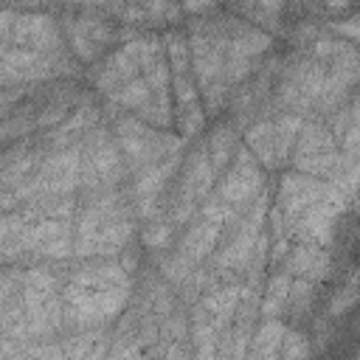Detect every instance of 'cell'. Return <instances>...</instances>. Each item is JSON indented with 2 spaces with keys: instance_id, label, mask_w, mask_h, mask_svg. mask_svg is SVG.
<instances>
[{
  "instance_id": "6",
  "label": "cell",
  "mask_w": 360,
  "mask_h": 360,
  "mask_svg": "<svg viewBox=\"0 0 360 360\" xmlns=\"http://www.w3.org/2000/svg\"><path fill=\"white\" fill-rule=\"evenodd\" d=\"M129 177L124 158L112 141L110 127L101 121L84 138L79 141V188H107V186H124Z\"/></svg>"
},
{
  "instance_id": "16",
  "label": "cell",
  "mask_w": 360,
  "mask_h": 360,
  "mask_svg": "<svg viewBox=\"0 0 360 360\" xmlns=\"http://www.w3.org/2000/svg\"><path fill=\"white\" fill-rule=\"evenodd\" d=\"M202 146H205V155L211 160V169L214 174L219 177L225 172V166L231 163V158L236 155V149L242 146V132L236 129V124L231 118H222L217 115V124L208 129V135L202 138Z\"/></svg>"
},
{
  "instance_id": "7",
  "label": "cell",
  "mask_w": 360,
  "mask_h": 360,
  "mask_svg": "<svg viewBox=\"0 0 360 360\" xmlns=\"http://www.w3.org/2000/svg\"><path fill=\"white\" fill-rule=\"evenodd\" d=\"M8 42H14L20 48H28V51H39V53L56 56V59H73L68 45H65V37H62L59 17H53L45 8H17Z\"/></svg>"
},
{
  "instance_id": "12",
  "label": "cell",
  "mask_w": 360,
  "mask_h": 360,
  "mask_svg": "<svg viewBox=\"0 0 360 360\" xmlns=\"http://www.w3.org/2000/svg\"><path fill=\"white\" fill-rule=\"evenodd\" d=\"M135 37L118 42L110 53H104L96 65L87 68V82H90V87L98 96H110L124 82H129V79H135L141 73V65H138V39Z\"/></svg>"
},
{
  "instance_id": "9",
  "label": "cell",
  "mask_w": 360,
  "mask_h": 360,
  "mask_svg": "<svg viewBox=\"0 0 360 360\" xmlns=\"http://www.w3.org/2000/svg\"><path fill=\"white\" fill-rule=\"evenodd\" d=\"M338 188L329 183V180H321V177H312V174H304V172H295V169H284L281 177H278V186H276V197H273V205L276 211L281 214V222L287 228V233L292 236V228H295V219L304 208H309L315 200L321 197H329L335 194ZM343 194V191H340Z\"/></svg>"
},
{
  "instance_id": "15",
  "label": "cell",
  "mask_w": 360,
  "mask_h": 360,
  "mask_svg": "<svg viewBox=\"0 0 360 360\" xmlns=\"http://www.w3.org/2000/svg\"><path fill=\"white\" fill-rule=\"evenodd\" d=\"M188 228L177 236V245H174V253L183 259V262H188L191 267H200L202 262H208V256L214 253V248H217V242H219V225H214V222H208V219H202V217H197L194 222L188 219L186 222Z\"/></svg>"
},
{
  "instance_id": "2",
  "label": "cell",
  "mask_w": 360,
  "mask_h": 360,
  "mask_svg": "<svg viewBox=\"0 0 360 360\" xmlns=\"http://www.w3.org/2000/svg\"><path fill=\"white\" fill-rule=\"evenodd\" d=\"M166 59H169V82H172V118L174 132L183 141H194L205 129V110L200 101V90L194 82L191 59H188V42L183 28H169L163 34Z\"/></svg>"
},
{
  "instance_id": "5",
  "label": "cell",
  "mask_w": 360,
  "mask_h": 360,
  "mask_svg": "<svg viewBox=\"0 0 360 360\" xmlns=\"http://www.w3.org/2000/svg\"><path fill=\"white\" fill-rule=\"evenodd\" d=\"M304 118L292 112H270L256 118L242 129L245 149L262 163L264 172H278L290 166V152Z\"/></svg>"
},
{
  "instance_id": "20",
  "label": "cell",
  "mask_w": 360,
  "mask_h": 360,
  "mask_svg": "<svg viewBox=\"0 0 360 360\" xmlns=\"http://www.w3.org/2000/svg\"><path fill=\"white\" fill-rule=\"evenodd\" d=\"M211 3H217V6H222V3H225V6H231L233 0H211Z\"/></svg>"
},
{
  "instance_id": "10",
  "label": "cell",
  "mask_w": 360,
  "mask_h": 360,
  "mask_svg": "<svg viewBox=\"0 0 360 360\" xmlns=\"http://www.w3.org/2000/svg\"><path fill=\"white\" fill-rule=\"evenodd\" d=\"M70 256H73V219H37L25 225L20 236V262L22 259L65 262Z\"/></svg>"
},
{
  "instance_id": "17",
  "label": "cell",
  "mask_w": 360,
  "mask_h": 360,
  "mask_svg": "<svg viewBox=\"0 0 360 360\" xmlns=\"http://www.w3.org/2000/svg\"><path fill=\"white\" fill-rule=\"evenodd\" d=\"M231 11L239 14L242 20L259 25L270 37L281 31L284 14H287V0H233Z\"/></svg>"
},
{
  "instance_id": "4",
  "label": "cell",
  "mask_w": 360,
  "mask_h": 360,
  "mask_svg": "<svg viewBox=\"0 0 360 360\" xmlns=\"http://www.w3.org/2000/svg\"><path fill=\"white\" fill-rule=\"evenodd\" d=\"M214 180H217V174H214L211 160L205 155V146L200 141L180 158L177 174H174L172 186L166 191V200H163V217L174 228L194 219L197 211H200V202L211 194Z\"/></svg>"
},
{
  "instance_id": "8",
  "label": "cell",
  "mask_w": 360,
  "mask_h": 360,
  "mask_svg": "<svg viewBox=\"0 0 360 360\" xmlns=\"http://www.w3.org/2000/svg\"><path fill=\"white\" fill-rule=\"evenodd\" d=\"M264 188H267V172L262 169V163H259L245 146H239L236 155L231 158V163L225 166V172L217 177L214 194H217L222 202H228L231 208L242 211V208L250 205Z\"/></svg>"
},
{
  "instance_id": "13",
  "label": "cell",
  "mask_w": 360,
  "mask_h": 360,
  "mask_svg": "<svg viewBox=\"0 0 360 360\" xmlns=\"http://www.w3.org/2000/svg\"><path fill=\"white\" fill-rule=\"evenodd\" d=\"M34 180H37V194L76 191L79 188V143L45 152L39 166L34 169Z\"/></svg>"
},
{
  "instance_id": "11",
  "label": "cell",
  "mask_w": 360,
  "mask_h": 360,
  "mask_svg": "<svg viewBox=\"0 0 360 360\" xmlns=\"http://www.w3.org/2000/svg\"><path fill=\"white\" fill-rule=\"evenodd\" d=\"M343 200L352 202L346 194L335 191L329 197L315 200L309 208H304L292 228V242H307L318 248H332L338 239V222L343 214Z\"/></svg>"
},
{
  "instance_id": "1",
  "label": "cell",
  "mask_w": 360,
  "mask_h": 360,
  "mask_svg": "<svg viewBox=\"0 0 360 360\" xmlns=\"http://www.w3.org/2000/svg\"><path fill=\"white\" fill-rule=\"evenodd\" d=\"M59 28H62V37H65L70 56L82 68L96 65L118 42L138 34L135 28L121 25L110 11L84 8V6H65L59 14Z\"/></svg>"
},
{
  "instance_id": "3",
  "label": "cell",
  "mask_w": 360,
  "mask_h": 360,
  "mask_svg": "<svg viewBox=\"0 0 360 360\" xmlns=\"http://www.w3.org/2000/svg\"><path fill=\"white\" fill-rule=\"evenodd\" d=\"M110 132H112V141H115L129 174L138 169H146L163 158H172V155L183 152V146H186V141L174 129H160V127H152V124L124 115V112H112Z\"/></svg>"
},
{
  "instance_id": "19",
  "label": "cell",
  "mask_w": 360,
  "mask_h": 360,
  "mask_svg": "<svg viewBox=\"0 0 360 360\" xmlns=\"http://www.w3.org/2000/svg\"><path fill=\"white\" fill-rule=\"evenodd\" d=\"M309 352H312V346H309V340L304 338V332H301L298 326H290V323H287V329H284V335H281L278 357H304V354H309Z\"/></svg>"
},
{
  "instance_id": "14",
  "label": "cell",
  "mask_w": 360,
  "mask_h": 360,
  "mask_svg": "<svg viewBox=\"0 0 360 360\" xmlns=\"http://www.w3.org/2000/svg\"><path fill=\"white\" fill-rule=\"evenodd\" d=\"M278 270H284L292 278H304V281L321 284L332 273V253H329V248H318V245H307V242H292L287 256L281 259Z\"/></svg>"
},
{
  "instance_id": "18",
  "label": "cell",
  "mask_w": 360,
  "mask_h": 360,
  "mask_svg": "<svg viewBox=\"0 0 360 360\" xmlns=\"http://www.w3.org/2000/svg\"><path fill=\"white\" fill-rule=\"evenodd\" d=\"M284 329H287V323L281 318H259L253 332H250L248 354L250 357H278Z\"/></svg>"
}]
</instances>
